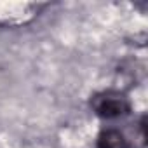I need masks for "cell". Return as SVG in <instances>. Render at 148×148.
Returning a JSON list of instances; mask_svg holds the SVG:
<instances>
[{
  "instance_id": "6da1fadb",
  "label": "cell",
  "mask_w": 148,
  "mask_h": 148,
  "mask_svg": "<svg viewBox=\"0 0 148 148\" xmlns=\"http://www.w3.org/2000/svg\"><path fill=\"white\" fill-rule=\"evenodd\" d=\"M91 108L101 119H119L131 112V103L127 96L119 91H103L92 96Z\"/></svg>"
},
{
  "instance_id": "7a4b0ae2",
  "label": "cell",
  "mask_w": 148,
  "mask_h": 148,
  "mask_svg": "<svg viewBox=\"0 0 148 148\" xmlns=\"http://www.w3.org/2000/svg\"><path fill=\"white\" fill-rule=\"evenodd\" d=\"M96 146L98 148H129V141L120 131H117V129H105V131L99 132Z\"/></svg>"
}]
</instances>
